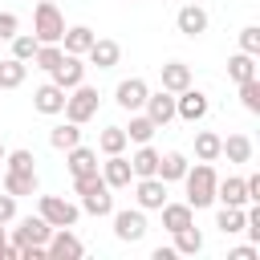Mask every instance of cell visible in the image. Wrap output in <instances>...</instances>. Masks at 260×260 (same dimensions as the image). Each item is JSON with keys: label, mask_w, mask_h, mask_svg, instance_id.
I'll return each instance as SVG.
<instances>
[{"label": "cell", "mask_w": 260, "mask_h": 260, "mask_svg": "<svg viewBox=\"0 0 260 260\" xmlns=\"http://www.w3.org/2000/svg\"><path fill=\"white\" fill-rule=\"evenodd\" d=\"M32 32H37L41 45L61 41V32H65V16H61V8H57L53 0H41V4H37V12H32Z\"/></svg>", "instance_id": "cell-1"}, {"label": "cell", "mask_w": 260, "mask_h": 260, "mask_svg": "<svg viewBox=\"0 0 260 260\" xmlns=\"http://www.w3.org/2000/svg\"><path fill=\"white\" fill-rule=\"evenodd\" d=\"M183 179H187L191 207H207V203L215 199V183H219V179H215V171H211L207 162H199V167H195V171H187Z\"/></svg>", "instance_id": "cell-2"}, {"label": "cell", "mask_w": 260, "mask_h": 260, "mask_svg": "<svg viewBox=\"0 0 260 260\" xmlns=\"http://www.w3.org/2000/svg\"><path fill=\"white\" fill-rule=\"evenodd\" d=\"M49 228H69V223H77V207L69 203V199H61V195H41V211H37Z\"/></svg>", "instance_id": "cell-3"}, {"label": "cell", "mask_w": 260, "mask_h": 260, "mask_svg": "<svg viewBox=\"0 0 260 260\" xmlns=\"http://www.w3.org/2000/svg\"><path fill=\"white\" fill-rule=\"evenodd\" d=\"M93 110H98V89H89V85H73V98H65V114H69V122H85V118H93Z\"/></svg>", "instance_id": "cell-4"}, {"label": "cell", "mask_w": 260, "mask_h": 260, "mask_svg": "<svg viewBox=\"0 0 260 260\" xmlns=\"http://www.w3.org/2000/svg\"><path fill=\"white\" fill-rule=\"evenodd\" d=\"M49 232H53V228H49L41 215H24L20 228H16V244H20V248H37V244L49 240Z\"/></svg>", "instance_id": "cell-5"}, {"label": "cell", "mask_w": 260, "mask_h": 260, "mask_svg": "<svg viewBox=\"0 0 260 260\" xmlns=\"http://www.w3.org/2000/svg\"><path fill=\"white\" fill-rule=\"evenodd\" d=\"M81 77H85V65L77 61V53H65V57L57 61V69H53V81H57L61 89H73V85H81Z\"/></svg>", "instance_id": "cell-6"}, {"label": "cell", "mask_w": 260, "mask_h": 260, "mask_svg": "<svg viewBox=\"0 0 260 260\" xmlns=\"http://www.w3.org/2000/svg\"><path fill=\"white\" fill-rule=\"evenodd\" d=\"M146 118L154 122V126H167L171 118H175V98L167 93V89H158V93H146Z\"/></svg>", "instance_id": "cell-7"}, {"label": "cell", "mask_w": 260, "mask_h": 260, "mask_svg": "<svg viewBox=\"0 0 260 260\" xmlns=\"http://www.w3.org/2000/svg\"><path fill=\"white\" fill-rule=\"evenodd\" d=\"M179 93H183V98H175V114H179V118L195 122V118H203V114H207V98H203L199 89H191V85H187V89H179Z\"/></svg>", "instance_id": "cell-8"}, {"label": "cell", "mask_w": 260, "mask_h": 260, "mask_svg": "<svg viewBox=\"0 0 260 260\" xmlns=\"http://www.w3.org/2000/svg\"><path fill=\"white\" fill-rule=\"evenodd\" d=\"M146 81L142 77H126V81H118V106L122 110H138L142 102H146Z\"/></svg>", "instance_id": "cell-9"}, {"label": "cell", "mask_w": 260, "mask_h": 260, "mask_svg": "<svg viewBox=\"0 0 260 260\" xmlns=\"http://www.w3.org/2000/svg\"><path fill=\"white\" fill-rule=\"evenodd\" d=\"M32 106H37L41 114H61V110H65V89H61L57 81H49V85H41V89L32 93Z\"/></svg>", "instance_id": "cell-10"}, {"label": "cell", "mask_w": 260, "mask_h": 260, "mask_svg": "<svg viewBox=\"0 0 260 260\" xmlns=\"http://www.w3.org/2000/svg\"><path fill=\"white\" fill-rule=\"evenodd\" d=\"M45 256H53V260H77V256H81V240H77V236H69V232L61 228V232L49 240Z\"/></svg>", "instance_id": "cell-11"}, {"label": "cell", "mask_w": 260, "mask_h": 260, "mask_svg": "<svg viewBox=\"0 0 260 260\" xmlns=\"http://www.w3.org/2000/svg\"><path fill=\"white\" fill-rule=\"evenodd\" d=\"M85 53H89V61H93V65H102V69H110V65H118V57H122V49H118V41H110V37H102V41L93 37V45H89Z\"/></svg>", "instance_id": "cell-12"}, {"label": "cell", "mask_w": 260, "mask_h": 260, "mask_svg": "<svg viewBox=\"0 0 260 260\" xmlns=\"http://www.w3.org/2000/svg\"><path fill=\"white\" fill-rule=\"evenodd\" d=\"M4 191H8V195H32V191H37V171H32V167H28V171L8 167V175H4Z\"/></svg>", "instance_id": "cell-13"}, {"label": "cell", "mask_w": 260, "mask_h": 260, "mask_svg": "<svg viewBox=\"0 0 260 260\" xmlns=\"http://www.w3.org/2000/svg\"><path fill=\"white\" fill-rule=\"evenodd\" d=\"M162 199H167V183H162L158 175H142V183H138V203H142V207H162Z\"/></svg>", "instance_id": "cell-14"}, {"label": "cell", "mask_w": 260, "mask_h": 260, "mask_svg": "<svg viewBox=\"0 0 260 260\" xmlns=\"http://www.w3.org/2000/svg\"><path fill=\"white\" fill-rule=\"evenodd\" d=\"M114 232H118V240H138V236L146 232L142 211H118V215H114Z\"/></svg>", "instance_id": "cell-15"}, {"label": "cell", "mask_w": 260, "mask_h": 260, "mask_svg": "<svg viewBox=\"0 0 260 260\" xmlns=\"http://www.w3.org/2000/svg\"><path fill=\"white\" fill-rule=\"evenodd\" d=\"M187 85H191V69H187L183 61L162 65V89H167V93H179V89H187Z\"/></svg>", "instance_id": "cell-16"}, {"label": "cell", "mask_w": 260, "mask_h": 260, "mask_svg": "<svg viewBox=\"0 0 260 260\" xmlns=\"http://www.w3.org/2000/svg\"><path fill=\"white\" fill-rule=\"evenodd\" d=\"M179 28H183L187 37L203 32V28H207V12H203L199 4H183V8H179Z\"/></svg>", "instance_id": "cell-17"}, {"label": "cell", "mask_w": 260, "mask_h": 260, "mask_svg": "<svg viewBox=\"0 0 260 260\" xmlns=\"http://www.w3.org/2000/svg\"><path fill=\"white\" fill-rule=\"evenodd\" d=\"M162 183H171V179H183L187 175V158L179 154V150H171V154H158V171H154Z\"/></svg>", "instance_id": "cell-18"}, {"label": "cell", "mask_w": 260, "mask_h": 260, "mask_svg": "<svg viewBox=\"0 0 260 260\" xmlns=\"http://www.w3.org/2000/svg\"><path fill=\"white\" fill-rule=\"evenodd\" d=\"M130 158H122V154H110V162H106V171H102V179L110 183V187H126L130 183Z\"/></svg>", "instance_id": "cell-19"}, {"label": "cell", "mask_w": 260, "mask_h": 260, "mask_svg": "<svg viewBox=\"0 0 260 260\" xmlns=\"http://www.w3.org/2000/svg\"><path fill=\"white\" fill-rule=\"evenodd\" d=\"M219 154H228L232 162H248V158H252V142H248V134H232L228 142H219Z\"/></svg>", "instance_id": "cell-20"}, {"label": "cell", "mask_w": 260, "mask_h": 260, "mask_svg": "<svg viewBox=\"0 0 260 260\" xmlns=\"http://www.w3.org/2000/svg\"><path fill=\"white\" fill-rule=\"evenodd\" d=\"M215 195L223 199V203H232V207H240L244 199H248V187H244V179H223V183H215Z\"/></svg>", "instance_id": "cell-21"}, {"label": "cell", "mask_w": 260, "mask_h": 260, "mask_svg": "<svg viewBox=\"0 0 260 260\" xmlns=\"http://www.w3.org/2000/svg\"><path fill=\"white\" fill-rule=\"evenodd\" d=\"M69 171H73V175L98 171V154H93L89 146H69Z\"/></svg>", "instance_id": "cell-22"}, {"label": "cell", "mask_w": 260, "mask_h": 260, "mask_svg": "<svg viewBox=\"0 0 260 260\" xmlns=\"http://www.w3.org/2000/svg\"><path fill=\"white\" fill-rule=\"evenodd\" d=\"M130 171H134V175H154V171H158V150L142 142V150L130 158Z\"/></svg>", "instance_id": "cell-23"}, {"label": "cell", "mask_w": 260, "mask_h": 260, "mask_svg": "<svg viewBox=\"0 0 260 260\" xmlns=\"http://www.w3.org/2000/svg\"><path fill=\"white\" fill-rule=\"evenodd\" d=\"M162 223H167L171 232L187 228V223H191V203H167V207H162Z\"/></svg>", "instance_id": "cell-24"}, {"label": "cell", "mask_w": 260, "mask_h": 260, "mask_svg": "<svg viewBox=\"0 0 260 260\" xmlns=\"http://www.w3.org/2000/svg\"><path fill=\"white\" fill-rule=\"evenodd\" d=\"M244 219H248V215H244L240 207H232V203H223V211L215 215V228H219L223 236H232V232H240V228H244Z\"/></svg>", "instance_id": "cell-25"}, {"label": "cell", "mask_w": 260, "mask_h": 260, "mask_svg": "<svg viewBox=\"0 0 260 260\" xmlns=\"http://www.w3.org/2000/svg\"><path fill=\"white\" fill-rule=\"evenodd\" d=\"M61 37H65V53H85V49L93 45V32H89L85 24H77V28L61 32Z\"/></svg>", "instance_id": "cell-26"}, {"label": "cell", "mask_w": 260, "mask_h": 260, "mask_svg": "<svg viewBox=\"0 0 260 260\" xmlns=\"http://www.w3.org/2000/svg\"><path fill=\"white\" fill-rule=\"evenodd\" d=\"M130 138H126V130L122 126H106L102 130V138H98V146L106 150V154H122V146H126Z\"/></svg>", "instance_id": "cell-27"}, {"label": "cell", "mask_w": 260, "mask_h": 260, "mask_svg": "<svg viewBox=\"0 0 260 260\" xmlns=\"http://www.w3.org/2000/svg\"><path fill=\"white\" fill-rule=\"evenodd\" d=\"M20 81H24V61H16V57L0 61V89H12Z\"/></svg>", "instance_id": "cell-28"}, {"label": "cell", "mask_w": 260, "mask_h": 260, "mask_svg": "<svg viewBox=\"0 0 260 260\" xmlns=\"http://www.w3.org/2000/svg\"><path fill=\"white\" fill-rule=\"evenodd\" d=\"M77 138H81L77 122H65V126H57V130L49 134V142H53L57 150H69V146H77Z\"/></svg>", "instance_id": "cell-29"}, {"label": "cell", "mask_w": 260, "mask_h": 260, "mask_svg": "<svg viewBox=\"0 0 260 260\" xmlns=\"http://www.w3.org/2000/svg\"><path fill=\"white\" fill-rule=\"evenodd\" d=\"M228 73H232L236 81H248V77H256V61H252V53H240V57H232V61H228Z\"/></svg>", "instance_id": "cell-30"}, {"label": "cell", "mask_w": 260, "mask_h": 260, "mask_svg": "<svg viewBox=\"0 0 260 260\" xmlns=\"http://www.w3.org/2000/svg\"><path fill=\"white\" fill-rule=\"evenodd\" d=\"M158 126L146 118V114H138V118H130V126H126V138H134V142H150V134H154Z\"/></svg>", "instance_id": "cell-31"}, {"label": "cell", "mask_w": 260, "mask_h": 260, "mask_svg": "<svg viewBox=\"0 0 260 260\" xmlns=\"http://www.w3.org/2000/svg\"><path fill=\"white\" fill-rule=\"evenodd\" d=\"M85 199V211H93V215H106L110 207H114V199H110V187H102V191H89V195H81Z\"/></svg>", "instance_id": "cell-32"}, {"label": "cell", "mask_w": 260, "mask_h": 260, "mask_svg": "<svg viewBox=\"0 0 260 260\" xmlns=\"http://www.w3.org/2000/svg\"><path fill=\"white\" fill-rule=\"evenodd\" d=\"M175 236H179V244H175V252H187V256H191V252H199V248H203V236H199V232H195L191 223H187V228H179Z\"/></svg>", "instance_id": "cell-33"}, {"label": "cell", "mask_w": 260, "mask_h": 260, "mask_svg": "<svg viewBox=\"0 0 260 260\" xmlns=\"http://www.w3.org/2000/svg\"><path fill=\"white\" fill-rule=\"evenodd\" d=\"M61 57H65V53H61L57 45H37V53H32V61H37L41 69H49V73L57 69V61H61Z\"/></svg>", "instance_id": "cell-34"}, {"label": "cell", "mask_w": 260, "mask_h": 260, "mask_svg": "<svg viewBox=\"0 0 260 260\" xmlns=\"http://www.w3.org/2000/svg\"><path fill=\"white\" fill-rule=\"evenodd\" d=\"M240 98H244V110H260V81L256 77H248V81H240Z\"/></svg>", "instance_id": "cell-35"}, {"label": "cell", "mask_w": 260, "mask_h": 260, "mask_svg": "<svg viewBox=\"0 0 260 260\" xmlns=\"http://www.w3.org/2000/svg\"><path fill=\"white\" fill-rule=\"evenodd\" d=\"M195 154H199V158H203V162H211V158H215V154H219V138H215V134H207V130H203V134H199V138H195Z\"/></svg>", "instance_id": "cell-36"}, {"label": "cell", "mask_w": 260, "mask_h": 260, "mask_svg": "<svg viewBox=\"0 0 260 260\" xmlns=\"http://www.w3.org/2000/svg\"><path fill=\"white\" fill-rule=\"evenodd\" d=\"M37 37H12V57L16 61H32V53H37Z\"/></svg>", "instance_id": "cell-37"}, {"label": "cell", "mask_w": 260, "mask_h": 260, "mask_svg": "<svg viewBox=\"0 0 260 260\" xmlns=\"http://www.w3.org/2000/svg\"><path fill=\"white\" fill-rule=\"evenodd\" d=\"M240 45H244V53H256V49H260V28L248 24V28L240 32Z\"/></svg>", "instance_id": "cell-38"}, {"label": "cell", "mask_w": 260, "mask_h": 260, "mask_svg": "<svg viewBox=\"0 0 260 260\" xmlns=\"http://www.w3.org/2000/svg\"><path fill=\"white\" fill-rule=\"evenodd\" d=\"M8 158V167H16V171H28L32 167V154L28 150H12V154H4Z\"/></svg>", "instance_id": "cell-39"}, {"label": "cell", "mask_w": 260, "mask_h": 260, "mask_svg": "<svg viewBox=\"0 0 260 260\" xmlns=\"http://www.w3.org/2000/svg\"><path fill=\"white\" fill-rule=\"evenodd\" d=\"M16 215V195H0V223H8Z\"/></svg>", "instance_id": "cell-40"}, {"label": "cell", "mask_w": 260, "mask_h": 260, "mask_svg": "<svg viewBox=\"0 0 260 260\" xmlns=\"http://www.w3.org/2000/svg\"><path fill=\"white\" fill-rule=\"evenodd\" d=\"M0 37H16V16L12 12H0Z\"/></svg>", "instance_id": "cell-41"}, {"label": "cell", "mask_w": 260, "mask_h": 260, "mask_svg": "<svg viewBox=\"0 0 260 260\" xmlns=\"http://www.w3.org/2000/svg\"><path fill=\"white\" fill-rule=\"evenodd\" d=\"M252 256H256V248H236L232 252V260H252Z\"/></svg>", "instance_id": "cell-42"}, {"label": "cell", "mask_w": 260, "mask_h": 260, "mask_svg": "<svg viewBox=\"0 0 260 260\" xmlns=\"http://www.w3.org/2000/svg\"><path fill=\"white\" fill-rule=\"evenodd\" d=\"M154 260H175V248H154Z\"/></svg>", "instance_id": "cell-43"}, {"label": "cell", "mask_w": 260, "mask_h": 260, "mask_svg": "<svg viewBox=\"0 0 260 260\" xmlns=\"http://www.w3.org/2000/svg\"><path fill=\"white\" fill-rule=\"evenodd\" d=\"M4 244H8V240H4V232H0V256H4Z\"/></svg>", "instance_id": "cell-44"}, {"label": "cell", "mask_w": 260, "mask_h": 260, "mask_svg": "<svg viewBox=\"0 0 260 260\" xmlns=\"http://www.w3.org/2000/svg\"><path fill=\"white\" fill-rule=\"evenodd\" d=\"M4 154H8V150H4V142H0V158H4Z\"/></svg>", "instance_id": "cell-45"}, {"label": "cell", "mask_w": 260, "mask_h": 260, "mask_svg": "<svg viewBox=\"0 0 260 260\" xmlns=\"http://www.w3.org/2000/svg\"><path fill=\"white\" fill-rule=\"evenodd\" d=\"M187 4H195V0H187Z\"/></svg>", "instance_id": "cell-46"}]
</instances>
